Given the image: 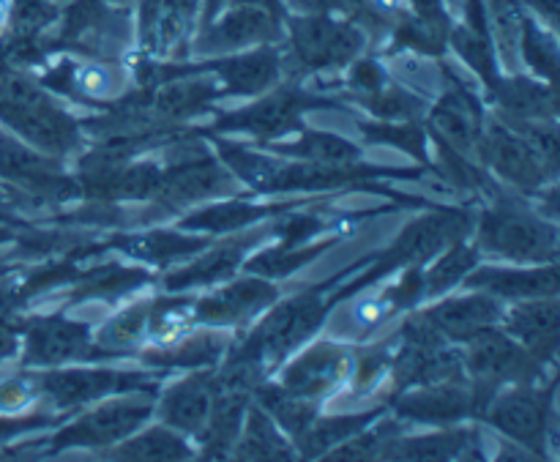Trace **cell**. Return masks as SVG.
Masks as SVG:
<instances>
[{
    "mask_svg": "<svg viewBox=\"0 0 560 462\" xmlns=\"http://www.w3.org/2000/svg\"><path fill=\"white\" fill-rule=\"evenodd\" d=\"M224 186H228V173L224 170H219L211 162H191L175 170V173L162 175L151 197H156L159 203L170 208H180L189 206V203L206 200V197L222 192Z\"/></svg>",
    "mask_w": 560,
    "mask_h": 462,
    "instance_id": "cell-19",
    "label": "cell"
},
{
    "mask_svg": "<svg viewBox=\"0 0 560 462\" xmlns=\"http://www.w3.org/2000/svg\"><path fill=\"white\" fill-rule=\"evenodd\" d=\"M370 9L381 16H394V14H402L408 9V0H366Z\"/></svg>",
    "mask_w": 560,
    "mask_h": 462,
    "instance_id": "cell-40",
    "label": "cell"
},
{
    "mask_svg": "<svg viewBox=\"0 0 560 462\" xmlns=\"http://www.w3.org/2000/svg\"><path fill=\"white\" fill-rule=\"evenodd\" d=\"M465 230H468V222H465L463 217H454V213H438V217L419 219V222H413L402 235H399L397 246H394L392 252V261H399V263L430 261V257H435L443 246L463 239Z\"/></svg>",
    "mask_w": 560,
    "mask_h": 462,
    "instance_id": "cell-18",
    "label": "cell"
},
{
    "mask_svg": "<svg viewBox=\"0 0 560 462\" xmlns=\"http://www.w3.org/2000/svg\"><path fill=\"white\" fill-rule=\"evenodd\" d=\"M399 416L413 421H430V425H446L463 416L474 414V392L463 383H435V386H413L397 405Z\"/></svg>",
    "mask_w": 560,
    "mask_h": 462,
    "instance_id": "cell-17",
    "label": "cell"
},
{
    "mask_svg": "<svg viewBox=\"0 0 560 462\" xmlns=\"http://www.w3.org/2000/svg\"><path fill=\"white\" fill-rule=\"evenodd\" d=\"M421 293V277L419 274H410L399 288H392L388 293H366L359 299L350 301L348 307L337 312L331 317V334L342 339H361L370 332H375L381 323L388 321L394 310L410 301L413 296Z\"/></svg>",
    "mask_w": 560,
    "mask_h": 462,
    "instance_id": "cell-10",
    "label": "cell"
},
{
    "mask_svg": "<svg viewBox=\"0 0 560 462\" xmlns=\"http://www.w3.org/2000/svg\"><path fill=\"white\" fill-rule=\"evenodd\" d=\"M124 383L126 378L113 370H55L38 378L36 389L52 411H71L113 394Z\"/></svg>",
    "mask_w": 560,
    "mask_h": 462,
    "instance_id": "cell-14",
    "label": "cell"
},
{
    "mask_svg": "<svg viewBox=\"0 0 560 462\" xmlns=\"http://www.w3.org/2000/svg\"><path fill=\"white\" fill-rule=\"evenodd\" d=\"M463 361L465 370L474 376V389L485 394L495 392L501 383H534L541 370V361L534 354H528L512 334L495 332V326L468 339Z\"/></svg>",
    "mask_w": 560,
    "mask_h": 462,
    "instance_id": "cell-3",
    "label": "cell"
},
{
    "mask_svg": "<svg viewBox=\"0 0 560 462\" xmlns=\"http://www.w3.org/2000/svg\"><path fill=\"white\" fill-rule=\"evenodd\" d=\"M498 102L517 120H545L552 118V113H556V99H552V93L528 85V82H512L509 88H503L498 93Z\"/></svg>",
    "mask_w": 560,
    "mask_h": 462,
    "instance_id": "cell-32",
    "label": "cell"
},
{
    "mask_svg": "<svg viewBox=\"0 0 560 462\" xmlns=\"http://www.w3.org/2000/svg\"><path fill=\"white\" fill-rule=\"evenodd\" d=\"M558 328L560 307L556 296H547V299H528V304H520L506 321V334H512V337L539 361L556 356Z\"/></svg>",
    "mask_w": 560,
    "mask_h": 462,
    "instance_id": "cell-16",
    "label": "cell"
},
{
    "mask_svg": "<svg viewBox=\"0 0 560 462\" xmlns=\"http://www.w3.org/2000/svg\"><path fill=\"white\" fill-rule=\"evenodd\" d=\"M148 321H151V304L129 307L109 323H104L96 345L104 354H124V350L137 348L148 339Z\"/></svg>",
    "mask_w": 560,
    "mask_h": 462,
    "instance_id": "cell-28",
    "label": "cell"
},
{
    "mask_svg": "<svg viewBox=\"0 0 560 462\" xmlns=\"http://www.w3.org/2000/svg\"><path fill=\"white\" fill-rule=\"evenodd\" d=\"M230 339L222 332H189L178 343L159 348L145 356L148 365L156 367H184V370H200V367L217 365L219 356L228 350Z\"/></svg>",
    "mask_w": 560,
    "mask_h": 462,
    "instance_id": "cell-21",
    "label": "cell"
},
{
    "mask_svg": "<svg viewBox=\"0 0 560 462\" xmlns=\"http://www.w3.org/2000/svg\"><path fill=\"white\" fill-rule=\"evenodd\" d=\"M476 268V250L474 246L457 244L446 252L441 263L430 268L427 277H421V293L424 296H441L443 290L454 288L457 282H463L470 272Z\"/></svg>",
    "mask_w": 560,
    "mask_h": 462,
    "instance_id": "cell-33",
    "label": "cell"
},
{
    "mask_svg": "<svg viewBox=\"0 0 560 462\" xmlns=\"http://www.w3.org/2000/svg\"><path fill=\"white\" fill-rule=\"evenodd\" d=\"M257 208L241 206V203H228V206H217L206 213H197L186 222V228L191 230H211V233H222V230H235L241 224H249L252 219H257Z\"/></svg>",
    "mask_w": 560,
    "mask_h": 462,
    "instance_id": "cell-36",
    "label": "cell"
},
{
    "mask_svg": "<svg viewBox=\"0 0 560 462\" xmlns=\"http://www.w3.org/2000/svg\"><path fill=\"white\" fill-rule=\"evenodd\" d=\"M487 419L509 441L528 449H541L547 438V421H550V397L545 392L528 389V383H520V389L514 392L490 400Z\"/></svg>",
    "mask_w": 560,
    "mask_h": 462,
    "instance_id": "cell-8",
    "label": "cell"
},
{
    "mask_svg": "<svg viewBox=\"0 0 560 462\" xmlns=\"http://www.w3.org/2000/svg\"><path fill=\"white\" fill-rule=\"evenodd\" d=\"M189 250H195V244H189L186 239H178V235H151V239L137 241L131 252L140 257H151V261H164V257H175Z\"/></svg>",
    "mask_w": 560,
    "mask_h": 462,
    "instance_id": "cell-39",
    "label": "cell"
},
{
    "mask_svg": "<svg viewBox=\"0 0 560 462\" xmlns=\"http://www.w3.org/2000/svg\"><path fill=\"white\" fill-rule=\"evenodd\" d=\"M104 356L98 345H93L85 326L60 317H47L31 328L27 339V365L60 367L71 361H88Z\"/></svg>",
    "mask_w": 560,
    "mask_h": 462,
    "instance_id": "cell-9",
    "label": "cell"
},
{
    "mask_svg": "<svg viewBox=\"0 0 560 462\" xmlns=\"http://www.w3.org/2000/svg\"><path fill=\"white\" fill-rule=\"evenodd\" d=\"M277 63L271 58H262V55H255V58L235 60V63L224 66L222 74L228 80L230 91L235 93H260L277 80Z\"/></svg>",
    "mask_w": 560,
    "mask_h": 462,
    "instance_id": "cell-34",
    "label": "cell"
},
{
    "mask_svg": "<svg viewBox=\"0 0 560 462\" xmlns=\"http://www.w3.org/2000/svg\"><path fill=\"white\" fill-rule=\"evenodd\" d=\"M479 246L490 255L520 263L556 261L558 233L552 224L517 208H498L481 219Z\"/></svg>",
    "mask_w": 560,
    "mask_h": 462,
    "instance_id": "cell-4",
    "label": "cell"
},
{
    "mask_svg": "<svg viewBox=\"0 0 560 462\" xmlns=\"http://www.w3.org/2000/svg\"><path fill=\"white\" fill-rule=\"evenodd\" d=\"M107 454L120 460H189L195 452L180 432L162 425L129 438V441H118V447L109 449Z\"/></svg>",
    "mask_w": 560,
    "mask_h": 462,
    "instance_id": "cell-24",
    "label": "cell"
},
{
    "mask_svg": "<svg viewBox=\"0 0 560 462\" xmlns=\"http://www.w3.org/2000/svg\"><path fill=\"white\" fill-rule=\"evenodd\" d=\"M424 317L443 339H459V343H468L474 334L498 326V323L503 321V310H501V301H498L495 296L481 293L479 290V293L474 296L443 301V304L427 310Z\"/></svg>",
    "mask_w": 560,
    "mask_h": 462,
    "instance_id": "cell-13",
    "label": "cell"
},
{
    "mask_svg": "<svg viewBox=\"0 0 560 462\" xmlns=\"http://www.w3.org/2000/svg\"><path fill=\"white\" fill-rule=\"evenodd\" d=\"M277 299V288L268 285L266 279H241V282L217 290L206 301H197L195 321L211 323V326H235V323L255 317Z\"/></svg>",
    "mask_w": 560,
    "mask_h": 462,
    "instance_id": "cell-12",
    "label": "cell"
},
{
    "mask_svg": "<svg viewBox=\"0 0 560 462\" xmlns=\"http://www.w3.org/2000/svg\"><path fill=\"white\" fill-rule=\"evenodd\" d=\"M0 115L47 153H69L80 142L74 118L27 80H5L0 85Z\"/></svg>",
    "mask_w": 560,
    "mask_h": 462,
    "instance_id": "cell-1",
    "label": "cell"
},
{
    "mask_svg": "<svg viewBox=\"0 0 560 462\" xmlns=\"http://www.w3.org/2000/svg\"><path fill=\"white\" fill-rule=\"evenodd\" d=\"M238 460H290L293 447L282 438L277 421L262 408H255L246 419L244 432H238V443L230 449Z\"/></svg>",
    "mask_w": 560,
    "mask_h": 462,
    "instance_id": "cell-23",
    "label": "cell"
},
{
    "mask_svg": "<svg viewBox=\"0 0 560 462\" xmlns=\"http://www.w3.org/2000/svg\"><path fill=\"white\" fill-rule=\"evenodd\" d=\"M479 151L503 181L520 186V189H539L547 170H550V164L514 126L495 124L481 131Z\"/></svg>",
    "mask_w": 560,
    "mask_h": 462,
    "instance_id": "cell-7",
    "label": "cell"
},
{
    "mask_svg": "<svg viewBox=\"0 0 560 462\" xmlns=\"http://www.w3.org/2000/svg\"><path fill=\"white\" fill-rule=\"evenodd\" d=\"M153 403L151 400L140 397V394H129V397L107 400L91 414L77 419L74 425L66 427L58 438L55 447H109L124 438L135 436L151 416Z\"/></svg>",
    "mask_w": 560,
    "mask_h": 462,
    "instance_id": "cell-5",
    "label": "cell"
},
{
    "mask_svg": "<svg viewBox=\"0 0 560 462\" xmlns=\"http://www.w3.org/2000/svg\"><path fill=\"white\" fill-rule=\"evenodd\" d=\"M432 126L454 151L468 153L479 148L481 124L470 93H446L443 102L432 109Z\"/></svg>",
    "mask_w": 560,
    "mask_h": 462,
    "instance_id": "cell-20",
    "label": "cell"
},
{
    "mask_svg": "<svg viewBox=\"0 0 560 462\" xmlns=\"http://www.w3.org/2000/svg\"><path fill=\"white\" fill-rule=\"evenodd\" d=\"M36 397V383L25 381V378H11V381L0 383V414H20Z\"/></svg>",
    "mask_w": 560,
    "mask_h": 462,
    "instance_id": "cell-38",
    "label": "cell"
},
{
    "mask_svg": "<svg viewBox=\"0 0 560 462\" xmlns=\"http://www.w3.org/2000/svg\"><path fill=\"white\" fill-rule=\"evenodd\" d=\"M217 381L206 372H195V376L184 378L175 383L159 403V416L170 430L180 432V436L200 438L206 430L208 416H211L213 397H217Z\"/></svg>",
    "mask_w": 560,
    "mask_h": 462,
    "instance_id": "cell-11",
    "label": "cell"
},
{
    "mask_svg": "<svg viewBox=\"0 0 560 462\" xmlns=\"http://www.w3.org/2000/svg\"><path fill=\"white\" fill-rule=\"evenodd\" d=\"M293 151L317 164H348L355 159V148L348 140H342L337 135H326V131H312V135H306Z\"/></svg>",
    "mask_w": 560,
    "mask_h": 462,
    "instance_id": "cell-35",
    "label": "cell"
},
{
    "mask_svg": "<svg viewBox=\"0 0 560 462\" xmlns=\"http://www.w3.org/2000/svg\"><path fill=\"white\" fill-rule=\"evenodd\" d=\"M246 246H249L246 241H241V244H235V246H222V250L211 252L208 257L197 261L195 266L175 272L173 277H170L167 285L170 288H191V285L219 282V279H224L228 274H233V268L238 266V261L244 257Z\"/></svg>",
    "mask_w": 560,
    "mask_h": 462,
    "instance_id": "cell-31",
    "label": "cell"
},
{
    "mask_svg": "<svg viewBox=\"0 0 560 462\" xmlns=\"http://www.w3.org/2000/svg\"><path fill=\"white\" fill-rule=\"evenodd\" d=\"M470 288L490 293L495 299H547V296H558V266L556 261L547 266L536 268H479L465 277Z\"/></svg>",
    "mask_w": 560,
    "mask_h": 462,
    "instance_id": "cell-15",
    "label": "cell"
},
{
    "mask_svg": "<svg viewBox=\"0 0 560 462\" xmlns=\"http://www.w3.org/2000/svg\"><path fill=\"white\" fill-rule=\"evenodd\" d=\"M323 315H326V307H323L320 296L315 293H304L299 299L284 301L257 326L249 343L241 348L244 354L238 356V365H244L246 370L273 365L282 356H288L290 350L299 348L306 337H312L315 328H320Z\"/></svg>",
    "mask_w": 560,
    "mask_h": 462,
    "instance_id": "cell-2",
    "label": "cell"
},
{
    "mask_svg": "<svg viewBox=\"0 0 560 462\" xmlns=\"http://www.w3.org/2000/svg\"><path fill=\"white\" fill-rule=\"evenodd\" d=\"M372 425V416L366 414H353V416H328L320 419L317 416L312 421L310 430L299 438L301 441V454L306 458H317V454H331L339 443H345L348 438H353L355 432L364 430Z\"/></svg>",
    "mask_w": 560,
    "mask_h": 462,
    "instance_id": "cell-26",
    "label": "cell"
},
{
    "mask_svg": "<svg viewBox=\"0 0 560 462\" xmlns=\"http://www.w3.org/2000/svg\"><path fill=\"white\" fill-rule=\"evenodd\" d=\"M71 88L77 96L93 99V102H109V99L124 96L126 74L124 69L104 60H85L71 69Z\"/></svg>",
    "mask_w": 560,
    "mask_h": 462,
    "instance_id": "cell-27",
    "label": "cell"
},
{
    "mask_svg": "<svg viewBox=\"0 0 560 462\" xmlns=\"http://www.w3.org/2000/svg\"><path fill=\"white\" fill-rule=\"evenodd\" d=\"M353 372L355 361L348 348L334 343H320L312 345L310 350H304V354L284 370L279 386H282L284 392L299 394V397L317 403V400L328 397V394H334L337 389H342Z\"/></svg>",
    "mask_w": 560,
    "mask_h": 462,
    "instance_id": "cell-6",
    "label": "cell"
},
{
    "mask_svg": "<svg viewBox=\"0 0 560 462\" xmlns=\"http://www.w3.org/2000/svg\"><path fill=\"white\" fill-rule=\"evenodd\" d=\"M9 16H11V0H0V27L9 22Z\"/></svg>",
    "mask_w": 560,
    "mask_h": 462,
    "instance_id": "cell-41",
    "label": "cell"
},
{
    "mask_svg": "<svg viewBox=\"0 0 560 462\" xmlns=\"http://www.w3.org/2000/svg\"><path fill=\"white\" fill-rule=\"evenodd\" d=\"M474 443L470 432H441V436L413 438V441H397L386 449L383 458H408V460H452L465 458Z\"/></svg>",
    "mask_w": 560,
    "mask_h": 462,
    "instance_id": "cell-29",
    "label": "cell"
},
{
    "mask_svg": "<svg viewBox=\"0 0 560 462\" xmlns=\"http://www.w3.org/2000/svg\"><path fill=\"white\" fill-rule=\"evenodd\" d=\"M370 107L372 113L388 120H413L416 115H421V102L413 93L383 91V88L370 93Z\"/></svg>",
    "mask_w": 560,
    "mask_h": 462,
    "instance_id": "cell-37",
    "label": "cell"
},
{
    "mask_svg": "<svg viewBox=\"0 0 560 462\" xmlns=\"http://www.w3.org/2000/svg\"><path fill=\"white\" fill-rule=\"evenodd\" d=\"M299 115L301 99L295 93H277V96H268L255 107L244 109L235 118H228V126H238V129L252 131V135L273 137L293 129L299 124Z\"/></svg>",
    "mask_w": 560,
    "mask_h": 462,
    "instance_id": "cell-22",
    "label": "cell"
},
{
    "mask_svg": "<svg viewBox=\"0 0 560 462\" xmlns=\"http://www.w3.org/2000/svg\"><path fill=\"white\" fill-rule=\"evenodd\" d=\"M217 96L213 93V82L206 80H186V82H175V85H164L162 91L153 96V113L159 118H186L191 113H200L211 99Z\"/></svg>",
    "mask_w": 560,
    "mask_h": 462,
    "instance_id": "cell-30",
    "label": "cell"
},
{
    "mask_svg": "<svg viewBox=\"0 0 560 462\" xmlns=\"http://www.w3.org/2000/svg\"><path fill=\"white\" fill-rule=\"evenodd\" d=\"M260 403H262V411H266V414L277 421L279 430H284L288 436H293V438L304 436V432L312 427V421L320 416L317 403H312V400H306V397H299V394L284 392L282 386L262 389Z\"/></svg>",
    "mask_w": 560,
    "mask_h": 462,
    "instance_id": "cell-25",
    "label": "cell"
}]
</instances>
